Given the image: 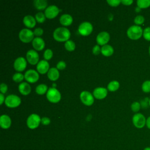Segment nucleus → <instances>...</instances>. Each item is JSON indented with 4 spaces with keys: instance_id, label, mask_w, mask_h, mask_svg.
Listing matches in <instances>:
<instances>
[{
    "instance_id": "24",
    "label": "nucleus",
    "mask_w": 150,
    "mask_h": 150,
    "mask_svg": "<svg viewBox=\"0 0 150 150\" xmlns=\"http://www.w3.org/2000/svg\"><path fill=\"white\" fill-rule=\"evenodd\" d=\"M33 5L38 10L46 9L47 5V2L46 0H35L33 1Z\"/></svg>"
},
{
    "instance_id": "26",
    "label": "nucleus",
    "mask_w": 150,
    "mask_h": 150,
    "mask_svg": "<svg viewBox=\"0 0 150 150\" xmlns=\"http://www.w3.org/2000/svg\"><path fill=\"white\" fill-rule=\"evenodd\" d=\"M120 87V83L117 80H112L110 81L107 85V89L110 91H115Z\"/></svg>"
},
{
    "instance_id": "46",
    "label": "nucleus",
    "mask_w": 150,
    "mask_h": 150,
    "mask_svg": "<svg viewBox=\"0 0 150 150\" xmlns=\"http://www.w3.org/2000/svg\"><path fill=\"white\" fill-rule=\"evenodd\" d=\"M108 18H109V19H110V21H111V20H112L113 19V15H112V14H110L109 15V16H108Z\"/></svg>"
},
{
    "instance_id": "21",
    "label": "nucleus",
    "mask_w": 150,
    "mask_h": 150,
    "mask_svg": "<svg viewBox=\"0 0 150 150\" xmlns=\"http://www.w3.org/2000/svg\"><path fill=\"white\" fill-rule=\"evenodd\" d=\"M19 91L24 96L28 95L31 91V87L30 85L26 82H22L19 84L18 86Z\"/></svg>"
},
{
    "instance_id": "4",
    "label": "nucleus",
    "mask_w": 150,
    "mask_h": 150,
    "mask_svg": "<svg viewBox=\"0 0 150 150\" xmlns=\"http://www.w3.org/2000/svg\"><path fill=\"white\" fill-rule=\"evenodd\" d=\"M19 38L23 43H29L33 40L34 33L30 29L28 28L22 29L19 33Z\"/></svg>"
},
{
    "instance_id": "25",
    "label": "nucleus",
    "mask_w": 150,
    "mask_h": 150,
    "mask_svg": "<svg viewBox=\"0 0 150 150\" xmlns=\"http://www.w3.org/2000/svg\"><path fill=\"white\" fill-rule=\"evenodd\" d=\"M48 90L47 86L45 84H40L36 86L35 88V91L38 94L43 95L47 93Z\"/></svg>"
},
{
    "instance_id": "23",
    "label": "nucleus",
    "mask_w": 150,
    "mask_h": 150,
    "mask_svg": "<svg viewBox=\"0 0 150 150\" xmlns=\"http://www.w3.org/2000/svg\"><path fill=\"white\" fill-rule=\"evenodd\" d=\"M101 53L105 56H110L114 53V49L111 45L107 44L101 47Z\"/></svg>"
},
{
    "instance_id": "29",
    "label": "nucleus",
    "mask_w": 150,
    "mask_h": 150,
    "mask_svg": "<svg viewBox=\"0 0 150 150\" xmlns=\"http://www.w3.org/2000/svg\"><path fill=\"white\" fill-rule=\"evenodd\" d=\"M141 89L143 92L148 93H150V80H147L144 81L141 86Z\"/></svg>"
},
{
    "instance_id": "50",
    "label": "nucleus",
    "mask_w": 150,
    "mask_h": 150,
    "mask_svg": "<svg viewBox=\"0 0 150 150\" xmlns=\"http://www.w3.org/2000/svg\"><path fill=\"white\" fill-rule=\"evenodd\" d=\"M148 104H149V105L150 106V98H149V101H148Z\"/></svg>"
},
{
    "instance_id": "36",
    "label": "nucleus",
    "mask_w": 150,
    "mask_h": 150,
    "mask_svg": "<svg viewBox=\"0 0 150 150\" xmlns=\"http://www.w3.org/2000/svg\"><path fill=\"white\" fill-rule=\"evenodd\" d=\"M107 2L111 6H117L121 3L120 0H107Z\"/></svg>"
},
{
    "instance_id": "6",
    "label": "nucleus",
    "mask_w": 150,
    "mask_h": 150,
    "mask_svg": "<svg viewBox=\"0 0 150 150\" xmlns=\"http://www.w3.org/2000/svg\"><path fill=\"white\" fill-rule=\"evenodd\" d=\"M21 103L20 97L15 94H10L8 96L5 100V105L9 108H15L19 106Z\"/></svg>"
},
{
    "instance_id": "18",
    "label": "nucleus",
    "mask_w": 150,
    "mask_h": 150,
    "mask_svg": "<svg viewBox=\"0 0 150 150\" xmlns=\"http://www.w3.org/2000/svg\"><path fill=\"white\" fill-rule=\"evenodd\" d=\"M11 125V118L6 114H3L0 117V125L4 129H8Z\"/></svg>"
},
{
    "instance_id": "27",
    "label": "nucleus",
    "mask_w": 150,
    "mask_h": 150,
    "mask_svg": "<svg viewBox=\"0 0 150 150\" xmlns=\"http://www.w3.org/2000/svg\"><path fill=\"white\" fill-rule=\"evenodd\" d=\"M137 5L141 9L147 8L150 6V0H137Z\"/></svg>"
},
{
    "instance_id": "33",
    "label": "nucleus",
    "mask_w": 150,
    "mask_h": 150,
    "mask_svg": "<svg viewBox=\"0 0 150 150\" xmlns=\"http://www.w3.org/2000/svg\"><path fill=\"white\" fill-rule=\"evenodd\" d=\"M141 107V105L140 103L138 101H134L131 105V109L134 112H138Z\"/></svg>"
},
{
    "instance_id": "34",
    "label": "nucleus",
    "mask_w": 150,
    "mask_h": 150,
    "mask_svg": "<svg viewBox=\"0 0 150 150\" xmlns=\"http://www.w3.org/2000/svg\"><path fill=\"white\" fill-rule=\"evenodd\" d=\"M142 36L145 40L150 41V26L146 27L144 29Z\"/></svg>"
},
{
    "instance_id": "30",
    "label": "nucleus",
    "mask_w": 150,
    "mask_h": 150,
    "mask_svg": "<svg viewBox=\"0 0 150 150\" xmlns=\"http://www.w3.org/2000/svg\"><path fill=\"white\" fill-rule=\"evenodd\" d=\"M35 19L39 23H43L46 19V16L45 13L42 12H38L35 15Z\"/></svg>"
},
{
    "instance_id": "45",
    "label": "nucleus",
    "mask_w": 150,
    "mask_h": 150,
    "mask_svg": "<svg viewBox=\"0 0 150 150\" xmlns=\"http://www.w3.org/2000/svg\"><path fill=\"white\" fill-rule=\"evenodd\" d=\"M135 12H136L138 13V12H141V9L140 8H139L138 6H137V7L135 8Z\"/></svg>"
},
{
    "instance_id": "28",
    "label": "nucleus",
    "mask_w": 150,
    "mask_h": 150,
    "mask_svg": "<svg viewBox=\"0 0 150 150\" xmlns=\"http://www.w3.org/2000/svg\"><path fill=\"white\" fill-rule=\"evenodd\" d=\"M64 47L67 50L71 52L75 49L76 45L73 40L69 39L64 43Z\"/></svg>"
},
{
    "instance_id": "44",
    "label": "nucleus",
    "mask_w": 150,
    "mask_h": 150,
    "mask_svg": "<svg viewBox=\"0 0 150 150\" xmlns=\"http://www.w3.org/2000/svg\"><path fill=\"white\" fill-rule=\"evenodd\" d=\"M146 126L148 129H150V116H149L146 118Z\"/></svg>"
},
{
    "instance_id": "13",
    "label": "nucleus",
    "mask_w": 150,
    "mask_h": 150,
    "mask_svg": "<svg viewBox=\"0 0 150 150\" xmlns=\"http://www.w3.org/2000/svg\"><path fill=\"white\" fill-rule=\"evenodd\" d=\"M27 65L26 59L23 57H19L14 61L13 67L18 71H23Z\"/></svg>"
},
{
    "instance_id": "9",
    "label": "nucleus",
    "mask_w": 150,
    "mask_h": 150,
    "mask_svg": "<svg viewBox=\"0 0 150 150\" xmlns=\"http://www.w3.org/2000/svg\"><path fill=\"white\" fill-rule=\"evenodd\" d=\"M81 102L86 105H91L94 103L93 95L88 91H83L80 94Z\"/></svg>"
},
{
    "instance_id": "42",
    "label": "nucleus",
    "mask_w": 150,
    "mask_h": 150,
    "mask_svg": "<svg viewBox=\"0 0 150 150\" xmlns=\"http://www.w3.org/2000/svg\"><path fill=\"white\" fill-rule=\"evenodd\" d=\"M121 3L124 5H130L133 3L132 0H122Z\"/></svg>"
},
{
    "instance_id": "7",
    "label": "nucleus",
    "mask_w": 150,
    "mask_h": 150,
    "mask_svg": "<svg viewBox=\"0 0 150 150\" xmlns=\"http://www.w3.org/2000/svg\"><path fill=\"white\" fill-rule=\"evenodd\" d=\"M41 122V118L40 116L36 114H30L27 118L26 124L30 129L36 128Z\"/></svg>"
},
{
    "instance_id": "3",
    "label": "nucleus",
    "mask_w": 150,
    "mask_h": 150,
    "mask_svg": "<svg viewBox=\"0 0 150 150\" xmlns=\"http://www.w3.org/2000/svg\"><path fill=\"white\" fill-rule=\"evenodd\" d=\"M46 98L51 103H56L61 99V94L60 91L54 87H50L46 93Z\"/></svg>"
},
{
    "instance_id": "20",
    "label": "nucleus",
    "mask_w": 150,
    "mask_h": 150,
    "mask_svg": "<svg viewBox=\"0 0 150 150\" xmlns=\"http://www.w3.org/2000/svg\"><path fill=\"white\" fill-rule=\"evenodd\" d=\"M59 21L60 23L63 26H69L73 22V18L68 13H64L60 16Z\"/></svg>"
},
{
    "instance_id": "11",
    "label": "nucleus",
    "mask_w": 150,
    "mask_h": 150,
    "mask_svg": "<svg viewBox=\"0 0 150 150\" xmlns=\"http://www.w3.org/2000/svg\"><path fill=\"white\" fill-rule=\"evenodd\" d=\"M24 77L27 81L32 83H35L38 80L39 75L37 71L33 69H29L25 73Z\"/></svg>"
},
{
    "instance_id": "12",
    "label": "nucleus",
    "mask_w": 150,
    "mask_h": 150,
    "mask_svg": "<svg viewBox=\"0 0 150 150\" xmlns=\"http://www.w3.org/2000/svg\"><path fill=\"white\" fill-rule=\"evenodd\" d=\"M27 61L31 64H38L39 61V54L38 52L33 49L28 50L26 54Z\"/></svg>"
},
{
    "instance_id": "5",
    "label": "nucleus",
    "mask_w": 150,
    "mask_h": 150,
    "mask_svg": "<svg viewBox=\"0 0 150 150\" xmlns=\"http://www.w3.org/2000/svg\"><path fill=\"white\" fill-rule=\"evenodd\" d=\"M132 121L134 125L136 128L141 129L146 125V118L142 114L137 112L133 115Z\"/></svg>"
},
{
    "instance_id": "35",
    "label": "nucleus",
    "mask_w": 150,
    "mask_h": 150,
    "mask_svg": "<svg viewBox=\"0 0 150 150\" xmlns=\"http://www.w3.org/2000/svg\"><path fill=\"white\" fill-rule=\"evenodd\" d=\"M53 56V52L50 49H47L43 53V57L46 60H50Z\"/></svg>"
},
{
    "instance_id": "41",
    "label": "nucleus",
    "mask_w": 150,
    "mask_h": 150,
    "mask_svg": "<svg viewBox=\"0 0 150 150\" xmlns=\"http://www.w3.org/2000/svg\"><path fill=\"white\" fill-rule=\"evenodd\" d=\"M41 123L44 125H47L50 123V120L48 117H44L41 118Z\"/></svg>"
},
{
    "instance_id": "1",
    "label": "nucleus",
    "mask_w": 150,
    "mask_h": 150,
    "mask_svg": "<svg viewBox=\"0 0 150 150\" xmlns=\"http://www.w3.org/2000/svg\"><path fill=\"white\" fill-rule=\"evenodd\" d=\"M53 36L58 42H66L70 37V32L65 27H59L54 30Z\"/></svg>"
},
{
    "instance_id": "38",
    "label": "nucleus",
    "mask_w": 150,
    "mask_h": 150,
    "mask_svg": "<svg viewBox=\"0 0 150 150\" xmlns=\"http://www.w3.org/2000/svg\"><path fill=\"white\" fill-rule=\"evenodd\" d=\"M92 52L95 55H97L98 54H100L101 53V48L98 45H95L92 49Z\"/></svg>"
},
{
    "instance_id": "2",
    "label": "nucleus",
    "mask_w": 150,
    "mask_h": 150,
    "mask_svg": "<svg viewBox=\"0 0 150 150\" xmlns=\"http://www.w3.org/2000/svg\"><path fill=\"white\" fill-rule=\"evenodd\" d=\"M143 30L141 26L134 25L128 28L127 35L128 37L132 40H138L142 36Z\"/></svg>"
},
{
    "instance_id": "10",
    "label": "nucleus",
    "mask_w": 150,
    "mask_h": 150,
    "mask_svg": "<svg viewBox=\"0 0 150 150\" xmlns=\"http://www.w3.org/2000/svg\"><path fill=\"white\" fill-rule=\"evenodd\" d=\"M61 10L54 5H52L46 8L45 10V15L46 18L48 19H53L55 18Z\"/></svg>"
},
{
    "instance_id": "19",
    "label": "nucleus",
    "mask_w": 150,
    "mask_h": 150,
    "mask_svg": "<svg viewBox=\"0 0 150 150\" xmlns=\"http://www.w3.org/2000/svg\"><path fill=\"white\" fill-rule=\"evenodd\" d=\"M36 21L35 18L30 15H26L23 19V22L24 25L29 28H33L36 25Z\"/></svg>"
},
{
    "instance_id": "32",
    "label": "nucleus",
    "mask_w": 150,
    "mask_h": 150,
    "mask_svg": "<svg viewBox=\"0 0 150 150\" xmlns=\"http://www.w3.org/2000/svg\"><path fill=\"white\" fill-rule=\"evenodd\" d=\"M25 78L24 77V75L21 73H15L13 76H12V79L15 82H17V83H19V82H21L22 81L23 79Z\"/></svg>"
},
{
    "instance_id": "47",
    "label": "nucleus",
    "mask_w": 150,
    "mask_h": 150,
    "mask_svg": "<svg viewBox=\"0 0 150 150\" xmlns=\"http://www.w3.org/2000/svg\"><path fill=\"white\" fill-rule=\"evenodd\" d=\"M144 150H150V146H146L145 147Z\"/></svg>"
},
{
    "instance_id": "16",
    "label": "nucleus",
    "mask_w": 150,
    "mask_h": 150,
    "mask_svg": "<svg viewBox=\"0 0 150 150\" xmlns=\"http://www.w3.org/2000/svg\"><path fill=\"white\" fill-rule=\"evenodd\" d=\"M93 96L97 99H103L107 95V89L101 87H97L93 90Z\"/></svg>"
},
{
    "instance_id": "43",
    "label": "nucleus",
    "mask_w": 150,
    "mask_h": 150,
    "mask_svg": "<svg viewBox=\"0 0 150 150\" xmlns=\"http://www.w3.org/2000/svg\"><path fill=\"white\" fill-rule=\"evenodd\" d=\"M5 97H4V96L2 93H1L0 94V104L2 105L4 103V101H5Z\"/></svg>"
},
{
    "instance_id": "31",
    "label": "nucleus",
    "mask_w": 150,
    "mask_h": 150,
    "mask_svg": "<svg viewBox=\"0 0 150 150\" xmlns=\"http://www.w3.org/2000/svg\"><path fill=\"white\" fill-rule=\"evenodd\" d=\"M144 21H145V18L141 15H137L134 19V22L135 24L138 26H140L141 25L144 23Z\"/></svg>"
},
{
    "instance_id": "48",
    "label": "nucleus",
    "mask_w": 150,
    "mask_h": 150,
    "mask_svg": "<svg viewBox=\"0 0 150 150\" xmlns=\"http://www.w3.org/2000/svg\"><path fill=\"white\" fill-rule=\"evenodd\" d=\"M56 86V84L55 83H53V86H52V87H54V88H56L55 87Z\"/></svg>"
},
{
    "instance_id": "22",
    "label": "nucleus",
    "mask_w": 150,
    "mask_h": 150,
    "mask_svg": "<svg viewBox=\"0 0 150 150\" xmlns=\"http://www.w3.org/2000/svg\"><path fill=\"white\" fill-rule=\"evenodd\" d=\"M47 75L51 81H56L59 77V71L56 67H52L49 69Z\"/></svg>"
},
{
    "instance_id": "40",
    "label": "nucleus",
    "mask_w": 150,
    "mask_h": 150,
    "mask_svg": "<svg viewBox=\"0 0 150 150\" xmlns=\"http://www.w3.org/2000/svg\"><path fill=\"white\" fill-rule=\"evenodd\" d=\"M8 90V86L5 83H1L0 86V91L2 94H5L6 93Z\"/></svg>"
},
{
    "instance_id": "37",
    "label": "nucleus",
    "mask_w": 150,
    "mask_h": 150,
    "mask_svg": "<svg viewBox=\"0 0 150 150\" xmlns=\"http://www.w3.org/2000/svg\"><path fill=\"white\" fill-rule=\"evenodd\" d=\"M66 63L63 61V60H61V61H59L57 64H56V68L58 69V70H63L66 68Z\"/></svg>"
},
{
    "instance_id": "8",
    "label": "nucleus",
    "mask_w": 150,
    "mask_h": 150,
    "mask_svg": "<svg viewBox=\"0 0 150 150\" xmlns=\"http://www.w3.org/2000/svg\"><path fill=\"white\" fill-rule=\"evenodd\" d=\"M93 29L92 24L89 22L85 21L80 24L78 28V32L83 36H88L92 32Z\"/></svg>"
},
{
    "instance_id": "17",
    "label": "nucleus",
    "mask_w": 150,
    "mask_h": 150,
    "mask_svg": "<svg viewBox=\"0 0 150 150\" xmlns=\"http://www.w3.org/2000/svg\"><path fill=\"white\" fill-rule=\"evenodd\" d=\"M32 46L33 48L38 51L42 50L43 49L45 46V43L44 40L40 37H36L33 39L32 42Z\"/></svg>"
},
{
    "instance_id": "14",
    "label": "nucleus",
    "mask_w": 150,
    "mask_h": 150,
    "mask_svg": "<svg viewBox=\"0 0 150 150\" xmlns=\"http://www.w3.org/2000/svg\"><path fill=\"white\" fill-rule=\"evenodd\" d=\"M110 35L107 32L103 31L100 32L97 37H96V41L98 45L104 46L107 45L108 42L110 40Z\"/></svg>"
},
{
    "instance_id": "15",
    "label": "nucleus",
    "mask_w": 150,
    "mask_h": 150,
    "mask_svg": "<svg viewBox=\"0 0 150 150\" xmlns=\"http://www.w3.org/2000/svg\"><path fill=\"white\" fill-rule=\"evenodd\" d=\"M36 69L40 74H45L49 70V64L46 60H42L36 65Z\"/></svg>"
},
{
    "instance_id": "49",
    "label": "nucleus",
    "mask_w": 150,
    "mask_h": 150,
    "mask_svg": "<svg viewBox=\"0 0 150 150\" xmlns=\"http://www.w3.org/2000/svg\"><path fill=\"white\" fill-rule=\"evenodd\" d=\"M148 52H149V54L150 56V45L149 46V48H148Z\"/></svg>"
},
{
    "instance_id": "39",
    "label": "nucleus",
    "mask_w": 150,
    "mask_h": 150,
    "mask_svg": "<svg viewBox=\"0 0 150 150\" xmlns=\"http://www.w3.org/2000/svg\"><path fill=\"white\" fill-rule=\"evenodd\" d=\"M33 33L37 37H39V36H41L43 33V30L41 28H36L34 30Z\"/></svg>"
}]
</instances>
